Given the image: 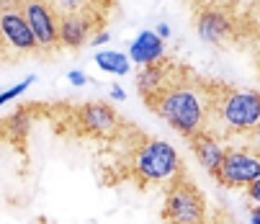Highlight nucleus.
I'll use <instances>...</instances> for the list:
<instances>
[{"label":"nucleus","instance_id":"nucleus-28","mask_svg":"<svg viewBox=\"0 0 260 224\" xmlns=\"http://www.w3.org/2000/svg\"><path fill=\"white\" fill-rule=\"evenodd\" d=\"M0 59H6V57H3V52H0Z\"/></svg>","mask_w":260,"mask_h":224},{"label":"nucleus","instance_id":"nucleus-18","mask_svg":"<svg viewBox=\"0 0 260 224\" xmlns=\"http://www.w3.org/2000/svg\"><path fill=\"white\" fill-rule=\"evenodd\" d=\"M193 11L199 8H237V0H191Z\"/></svg>","mask_w":260,"mask_h":224},{"label":"nucleus","instance_id":"nucleus-25","mask_svg":"<svg viewBox=\"0 0 260 224\" xmlns=\"http://www.w3.org/2000/svg\"><path fill=\"white\" fill-rule=\"evenodd\" d=\"M250 224H260V211H257V206H252V216H250Z\"/></svg>","mask_w":260,"mask_h":224},{"label":"nucleus","instance_id":"nucleus-11","mask_svg":"<svg viewBox=\"0 0 260 224\" xmlns=\"http://www.w3.org/2000/svg\"><path fill=\"white\" fill-rule=\"evenodd\" d=\"M129 62L132 65H155L165 57V42L160 39V36L152 31V28H144L137 34V39L129 44V52H126Z\"/></svg>","mask_w":260,"mask_h":224},{"label":"nucleus","instance_id":"nucleus-26","mask_svg":"<svg viewBox=\"0 0 260 224\" xmlns=\"http://www.w3.org/2000/svg\"><path fill=\"white\" fill-rule=\"evenodd\" d=\"M8 3H13V0H0V8H3V6H8Z\"/></svg>","mask_w":260,"mask_h":224},{"label":"nucleus","instance_id":"nucleus-10","mask_svg":"<svg viewBox=\"0 0 260 224\" xmlns=\"http://www.w3.org/2000/svg\"><path fill=\"white\" fill-rule=\"evenodd\" d=\"M75 124L88 137H111L124 126V121L116 111L108 103H98V101L85 103L75 111Z\"/></svg>","mask_w":260,"mask_h":224},{"label":"nucleus","instance_id":"nucleus-16","mask_svg":"<svg viewBox=\"0 0 260 224\" xmlns=\"http://www.w3.org/2000/svg\"><path fill=\"white\" fill-rule=\"evenodd\" d=\"M49 6L54 8L57 16H67V13H98L95 6H93V0H49Z\"/></svg>","mask_w":260,"mask_h":224},{"label":"nucleus","instance_id":"nucleus-8","mask_svg":"<svg viewBox=\"0 0 260 224\" xmlns=\"http://www.w3.org/2000/svg\"><path fill=\"white\" fill-rule=\"evenodd\" d=\"M0 52H3V57L39 52V47L34 42V34L28 23L23 21L21 11L16 8V3L0 8Z\"/></svg>","mask_w":260,"mask_h":224},{"label":"nucleus","instance_id":"nucleus-9","mask_svg":"<svg viewBox=\"0 0 260 224\" xmlns=\"http://www.w3.org/2000/svg\"><path fill=\"white\" fill-rule=\"evenodd\" d=\"M98 13H67L57 21V44L62 49H83L101 28Z\"/></svg>","mask_w":260,"mask_h":224},{"label":"nucleus","instance_id":"nucleus-13","mask_svg":"<svg viewBox=\"0 0 260 224\" xmlns=\"http://www.w3.org/2000/svg\"><path fill=\"white\" fill-rule=\"evenodd\" d=\"M170 67H173V62H168L165 57H162L160 62H155V65H144V67H139L137 80H134L139 95L147 98V95H152L155 90H160V88L165 85V80H168V75H170Z\"/></svg>","mask_w":260,"mask_h":224},{"label":"nucleus","instance_id":"nucleus-12","mask_svg":"<svg viewBox=\"0 0 260 224\" xmlns=\"http://www.w3.org/2000/svg\"><path fill=\"white\" fill-rule=\"evenodd\" d=\"M188 144H191V149H193V155L199 157V163L204 165V170H214L219 163H221V157H224V144H221V139L219 137H214L211 132H196L193 137H188Z\"/></svg>","mask_w":260,"mask_h":224},{"label":"nucleus","instance_id":"nucleus-19","mask_svg":"<svg viewBox=\"0 0 260 224\" xmlns=\"http://www.w3.org/2000/svg\"><path fill=\"white\" fill-rule=\"evenodd\" d=\"M67 80L75 85V88H83V85H88V75L80 72V70H70V72H67Z\"/></svg>","mask_w":260,"mask_h":224},{"label":"nucleus","instance_id":"nucleus-24","mask_svg":"<svg viewBox=\"0 0 260 224\" xmlns=\"http://www.w3.org/2000/svg\"><path fill=\"white\" fill-rule=\"evenodd\" d=\"M111 98H114V101H126V93H124V88L114 85V88H111Z\"/></svg>","mask_w":260,"mask_h":224},{"label":"nucleus","instance_id":"nucleus-21","mask_svg":"<svg viewBox=\"0 0 260 224\" xmlns=\"http://www.w3.org/2000/svg\"><path fill=\"white\" fill-rule=\"evenodd\" d=\"M106 42H111V36H108L106 28H98V31L93 34V39H90V44H95V47H103Z\"/></svg>","mask_w":260,"mask_h":224},{"label":"nucleus","instance_id":"nucleus-6","mask_svg":"<svg viewBox=\"0 0 260 224\" xmlns=\"http://www.w3.org/2000/svg\"><path fill=\"white\" fill-rule=\"evenodd\" d=\"M214 180L224 188H247L252 180H260V152L255 144L227 147L221 163L211 170Z\"/></svg>","mask_w":260,"mask_h":224},{"label":"nucleus","instance_id":"nucleus-23","mask_svg":"<svg viewBox=\"0 0 260 224\" xmlns=\"http://www.w3.org/2000/svg\"><path fill=\"white\" fill-rule=\"evenodd\" d=\"M155 34L160 36V39L165 42V39H170V26L168 23H157V28H155Z\"/></svg>","mask_w":260,"mask_h":224},{"label":"nucleus","instance_id":"nucleus-15","mask_svg":"<svg viewBox=\"0 0 260 224\" xmlns=\"http://www.w3.org/2000/svg\"><path fill=\"white\" fill-rule=\"evenodd\" d=\"M31 116L28 111L21 108L16 114H11L6 121H0V129H3V139H23L28 134V126H31Z\"/></svg>","mask_w":260,"mask_h":224},{"label":"nucleus","instance_id":"nucleus-2","mask_svg":"<svg viewBox=\"0 0 260 224\" xmlns=\"http://www.w3.org/2000/svg\"><path fill=\"white\" fill-rule=\"evenodd\" d=\"M260 124V95L257 90L232 88L221 83H209V121L206 132L214 137L235 139L255 137Z\"/></svg>","mask_w":260,"mask_h":224},{"label":"nucleus","instance_id":"nucleus-3","mask_svg":"<svg viewBox=\"0 0 260 224\" xmlns=\"http://www.w3.org/2000/svg\"><path fill=\"white\" fill-rule=\"evenodd\" d=\"M126 178H132L139 185H168L178 180L183 170V160L178 149L157 137H144L142 142H134L126 155Z\"/></svg>","mask_w":260,"mask_h":224},{"label":"nucleus","instance_id":"nucleus-4","mask_svg":"<svg viewBox=\"0 0 260 224\" xmlns=\"http://www.w3.org/2000/svg\"><path fill=\"white\" fill-rule=\"evenodd\" d=\"M162 221L165 224H209L206 199L201 188L185 173L165 188Z\"/></svg>","mask_w":260,"mask_h":224},{"label":"nucleus","instance_id":"nucleus-27","mask_svg":"<svg viewBox=\"0 0 260 224\" xmlns=\"http://www.w3.org/2000/svg\"><path fill=\"white\" fill-rule=\"evenodd\" d=\"M0 139H3V129H0Z\"/></svg>","mask_w":260,"mask_h":224},{"label":"nucleus","instance_id":"nucleus-7","mask_svg":"<svg viewBox=\"0 0 260 224\" xmlns=\"http://www.w3.org/2000/svg\"><path fill=\"white\" fill-rule=\"evenodd\" d=\"M13 3L21 11L23 21L28 23L39 52H44V54L57 52L59 49V44H57V21H59V16L49 6V0H13Z\"/></svg>","mask_w":260,"mask_h":224},{"label":"nucleus","instance_id":"nucleus-14","mask_svg":"<svg viewBox=\"0 0 260 224\" xmlns=\"http://www.w3.org/2000/svg\"><path fill=\"white\" fill-rule=\"evenodd\" d=\"M95 65L108 72V75H119V78H124V75L132 72V62L126 57V52H116V49H103V52H95Z\"/></svg>","mask_w":260,"mask_h":224},{"label":"nucleus","instance_id":"nucleus-5","mask_svg":"<svg viewBox=\"0 0 260 224\" xmlns=\"http://www.w3.org/2000/svg\"><path fill=\"white\" fill-rule=\"evenodd\" d=\"M242 13L237 8H199L193 13V26L199 36L211 47H232L245 36Z\"/></svg>","mask_w":260,"mask_h":224},{"label":"nucleus","instance_id":"nucleus-1","mask_svg":"<svg viewBox=\"0 0 260 224\" xmlns=\"http://www.w3.org/2000/svg\"><path fill=\"white\" fill-rule=\"evenodd\" d=\"M147 108L168 121L178 134L185 139L193 137L196 132L206 129L209 121V80L199 78V75L188 67L173 65L170 75L160 90L144 98Z\"/></svg>","mask_w":260,"mask_h":224},{"label":"nucleus","instance_id":"nucleus-17","mask_svg":"<svg viewBox=\"0 0 260 224\" xmlns=\"http://www.w3.org/2000/svg\"><path fill=\"white\" fill-rule=\"evenodd\" d=\"M34 75H28V78H23L21 83H16V85H11V88H6V90H0V108H3L6 103H11V101H16V98H21L31 85H34Z\"/></svg>","mask_w":260,"mask_h":224},{"label":"nucleus","instance_id":"nucleus-22","mask_svg":"<svg viewBox=\"0 0 260 224\" xmlns=\"http://www.w3.org/2000/svg\"><path fill=\"white\" fill-rule=\"evenodd\" d=\"M93 6H95L98 13H106V11H111L116 6V0H93Z\"/></svg>","mask_w":260,"mask_h":224},{"label":"nucleus","instance_id":"nucleus-20","mask_svg":"<svg viewBox=\"0 0 260 224\" xmlns=\"http://www.w3.org/2000/svg\"><path fill=\"white\" fill-rule=\"evenodd\" d=\"M247 196H250L252 206H257V204H260V180H252V183L247 185Z\"/></svg>","mask_w":260,"mask_h":224}]
</instances>
